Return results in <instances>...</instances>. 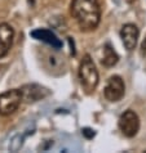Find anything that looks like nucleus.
I'll return each instance as SVG.
<instances>
[{"mask_svg": "<svg viewBox=\"0 0 146 153\" xmlns=\"http://www.w3.org/2000/svg\"><path fill=\"white\" fill-rule=\"evenodd\" d=\"M138 36H140V31L136 25L133 23L124 25L122 30H120V37H122L123 45L126 46L127 50H133L136 48Z\"/></svg>", "mask_w": 146, "mask_h": 153, "instance_id": "7", "label": "nucleus"}, {"mask_svg": "<svg viewBox=\"0 0 146 153\" xmlns=\"http://www.w3.org/2000/svg\"><path fill=\"white\" fill-rule=\"evenodd\" d=\"M14 31L8 23H0V58L5 57L13 44Z\"/></svg>", "mask_w": 146, "mask_h": 153, "instance_id": "8", "label": "nucleus"}, {"mask_svg": "<svg viewBox=\"0 0 146 153\" xmlns=\"http://www.w3.org/2000/svg\"><path fill=\"white\" fill-rule=\"evenodd\" d=\"M141 56L146 58V39L142 41V44H141Z\"/></svg>", "mask_w": 146, "mask_h": 153, "instance_id": "12", "label": "nucleus"}, {"mask_svg": "<svg viewBox=\"0 0 146 153\" xmlns=\"http://www.w3.org/2000/svg\"><path fill=\"white\" fill-rule=\"evenodd\" d=\"M119 57L118 54L115 53V50L111 48L110 44H106L104 48V57H102V65L105 67H113L118 63Z\"/></svg>", "mask_w": 146, "mask_h": 153, "instance_id": "10", "label": "nucleus"}, {"mask_svg": "<svg viewBox=\"0 0 146 153\" xmlns=\"http://www.w3.org/2000/svg\"><path fill=\"white\" fill-rule=\"evenodd\" d=\"M79 79L80 84L87 94H91L96 90L98 85V72L92 61L91 56H84L83 61L80 62V68H79Z\"/></svg>", "mask_w": 146, "mask_h": 153, "instance_id": "2", "label": "nucleus"}, {"mask_svg": "<svg viewBox=\"0 0 146 153\" xmlns=\"http://www.w3.org/2000/svg\"><path fill=\"white\" fill-rule=\"evenodd\" d=\"M124 93H126V85H124L122 77L120 76H111L104 90L105 98L110 102H118L124 97Z\"/></svg>", "mask_w": 146, "mask_h": 153, "instance_id": "5", "label": "nucleus"}, {"mask_svg": "<svg viewBox=\"0 0 146 153\" xmlns=\"http://www.w3.org/2000/svg\"><path fill=\"white\" fill-rule=\"evenodd\" d=\"M81 134H83L87 139H92V138L94 137V134H96V133H94V131H93L92 129H89V127H85V129L81 130Z\"/></svg>", "mask_w": 146, "mask_h": 153, "instance_id": "11", "label": "nucleus"}, {"mask_svg": "<svg viewBox=\"0 0 146 153\" xmlns=\"http://www.w3.org/2000/svg\"><path fill=\"white\" fill-rule=\"evenodd\" d=\"M22 102V95L18 89H12L0 94V114L9 116L14 113Z\"/></svg>", "mask_w": 146, "mask_h": 153, "instance_id": "3", "label": "nucleus"}, {"mask_svg": "<svg viewBox=\"0 0 146 153\" xmlns=\"http://www.w3.org/2000/svg\"><path fill=\"white\" fill-rule=\"evenodd\" d=\"M71 14L81 31H92L101 19V8L97 0H74Z\"/></svg>", "mask_w": 146, "mask_h": 153, "instance_id": "1", "label": "nucleus"}, {"mask_svg": "<svg viewBox=\"0 0 146 153\" xmlns=\"http://www.w3.org/2000/svg\"><path fill=\"white\" fill-rule=\"evenodd\" d=\"M20 91H21V95H22V100L27 102V103H34V102L44 99L45 97L49 95V91L45 88L36 84L25 85V86L20 89Z\"/></svg>", "mask_w": 146, "mask_h": 153, "instance_id": "6", "label": "nucleus"}, {"mask_svg": "<svg viewBox=\"0 0 146 153\" xmlns=\"http://www.w3.org/2000/svg\"><path fill=\"white\" fill-rule=\"evenodd\" d=\"M31 37L36 40H40V41H44L47 44L52 45L54 49H61L62 48V41L58 39L57 36L54 35V32H52L50 30H47V28H36L31 31Z\"/></svg>", "mask_w": 146, "mask_h": 153, "instance_id": "9", "label": "nucleus"}, {"mask_svg": "<svg viewBox=\"0 0 146 153\" xmlns=\"http://www.w3.org/2000/svg\"><path fill=\"white\" fill-rule=\"evenodd\" d=\"M119 129L127 138H133L140 130V118L135 111L124 112L119 118Z\"/></svg>", "mask_w": 146, "mask_h": 153, "instance_id": "4", "label": "nucleus"}]
</instances>
